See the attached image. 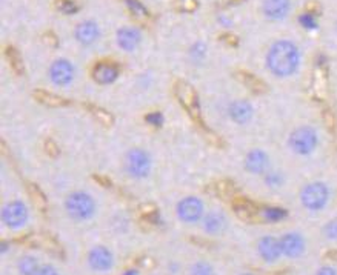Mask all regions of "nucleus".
I'll list each match as a JSON object with an SVG mask.
<instances>
[{
	"label": "nucleus",
	"mask_w": 337,
	"mask_h": 275,
	"mask_svg": "<svg viewBox=\"0 0 337 275\" xmlns=\"http://www.w3.org/2000/svg\"><path fill=\"white\" fill-rule=\"evenodd\" d=\"M253 114H254L253 106L245 100H237L234 103H231V106H229L231 119L236 123H240V125L248 123L253 119Z\"/></svg>",
	"instance_id": "14"
},
{
	"label": "nucleus",
	"mask_w": 337,
	"mask_h": 275,
	"mask_svg": "<svg viewBox=\"0 0 337 275\" xmlns=\"http://www.w3.org/2000/svg\"><path fill=\"white\" fill-rule=\"evenodd\" d=\"M323 232H325V235H327L330 240H337V220L330 222L327 226H325Z\"/></svg>",
	"instance_id": "32"
},
{
	"label": "nucleus",
	"mask_w": 337,
	"mask_h": 275,
	"mask_svg": "<svg viewBox=\"0 0 337 275\" xmlns=\"http://www.w3.org/2000/svg\"><path fill=\"white\" fill-rule=\"evenodd\" d=\"M3 223L8 227H20L28 220V209L22 201H11L2 211Z\"/></svg>",
	"instance_id": "6"
},
{
	"label": "nucleus",
	"mask_w": 337,
	"mask_h": 275,
	"mask_svg": "<svg viewBox=\"0 0 337 275\" xmlns=\"http://www.w3.org/2000/svg\"><path fill=\"white\" fill-rule=\"evenodd\" d=\"M283 255L288 258H299L305 252V240L297 232H288L281 238Z\"/></svg>",
	"instance_id": "10"
},
{
	"label": "nucleus",
	"mask_w": 337,
	"mask_h": 275,
	"mask_svg": "<svg viewBox=\"0 0 337 275\" xmlns=\"http://www.w3.org/2000/svg\"><path fill=\"white\" fill-rule=\"evenodd\" d=\"M37 275H59V274H57V271L53 266H43L39 269Z\"/></svg>",
	"instance_id": "37"
},
{
	"label": "nucleus",
	"mask_w": 337,
	"mask_h": 275,
	"mask_svg": "<svg viewBox=\"0 0 337 275\" xmlns=\"http://www.w3.org/2000/svg\"><path fill=\"white\" fill-rule=\"evenodd\" d=\"M174 93L180 100L182 105L190 111L193 117H199V99H197L196 91L187 82H177L174 86Z\"/></svg>",
	"instance_id": "7"
},
{
	"label": "nucleus",
	"mask_w": 337,
	"mask_h": 275,
	"mask_svg": "<svg viewBox=\"0 0 337 275\" xmlns=\"http://www.w3.org/2000/svg\"><path fill=\"white\" fill-rule=\"evenodd\" d=\"M191 275H213V268L205 261H199L193 266Z\"/></svg>",
	"instance_id": "27"
},
{
	"label": "nucleus",
	"mask_w": 337,
	"mask_h": 275,
	"mask_svg": "<svg viewBox=\"0 0 337 275\" xmlns=\"http://www.w3.org/2000/svg\"><path fill=\"white\" fill-rule=\"evenodd\" d=\"M300 201L308 211H320L330 201V189L325 183L312 181L302 189Z\"/></svg>",
	"instance_id": "2"
},
{
	"label": "nucleus",
	"mask_w": 337,
	"mask_h": 275,
	"mask_svg": "<svg viewBox=\"0 0 337 275\" xmlns=\"http://www.w3.org/2000/svg\"><path fill=\"white\" fill-rule=\"evenodd\" d=\"M317 275H337V271L331 266H323L319 269Z\"/></svg>",
	"instance_id": "38"
},
{
	"label": "nucleus",
	"mask_w": 337,
	"mask_h": 275,
	"mask_svg": "<svg viewBox=\"0 0 337 275\" xmlns=\"http://www.w3.org/2000/svg\"><path fill=\"white\" fill-rule=\"evenodd\" d=\"M92 75H94V78L99 83H111L117 77V68L105 63H99L94 68V71H92Z\"/></svg>",
	"instance_id": "19"
},
{
	"label": "nucleus",
	"mask_w": 337,
	"mask_h": 275,
	"mask_svg": "<svg viewBox=\"0 0 337 275\" xmlns=\"http://www.w3.org/2000/svg\"><path fill=\"white\" fill-rule=\"evenodd\" d=\"M43 39H45V42L48 43V45H53V47H56V45H57V39H56L54 34H46Z\"/></svg>",
	"instance_id": "39"
},
{
	"label": "nucleus",
	"mask_w": 337,
	"mask_h": 275,
	"mask_svg": "<svg viewBox=\"0 0 337 275\" xmlns=\"http://www.w3.org/2000/svg\"><path fill=\"white\" fill-rule=\"evenodd\" d=\"M117 40L123 50L133 51L137 47L139 40H140V36H139V32L133 28H123L117 34Z\"/></svg>",
	"instance_id": "18"
},
{
	"label": "nucleus",
	"mask_w": 337,
	"mask_h": 275,
	"mask_svg": "<svg viewBox=\"0 0 337 275\" xmlns=\"http://www.w3.org/2000/svg\"><path fill=\"white\" fill-rule=\"evenodd\" d=\"M242 77V80H243V83L245 85H248L250 88H253L254 91H262L263 89V83L260 82V80H257L255 78L254 75H251V74H240Z\"/></svg>",
	"instance_id": "28"
},
{
	"label": "nucleus",
	"mask_w": 337,
	"mask_h": 275,
	"mask_svg": "<svg viewBox=\"0 0 337 275\" xmlns=\"http://www.w3.org/2000/svg\"><path fill=\"white\" fill-rule=\"evenodd\" d=\"M146 122L154 125V126H159V125H162V122H164V117H162L160 114L154 112V114H149V116L146 117Z\"/></svg>",
	"instance_id": "35"
},
{
	"label": "nucleus",
	"mask_w": 337,
	"mask_h": 275,
	"mask_svg": "<svg viewBox=\"0 0 337 275\" xmlns=\"http://www.w3.org/2000/svg\"><path fill=\"white\" fill-rule=\"evenodd\" d=\"M39 269L40 268H39L37 260L34 257H29V255L23 257L19 263V271L22 275H37Z\"/></svg>",
	"instance_id": "21"
},
{
	"label": "nucleus",
	"mask_w": 337,
	"mask_h": 275,
	"mask_svg": "<svg viewBox=\"0 0 337 275\" xmlns=\"http://www.w3.org/2000/svg\"><path fill=\"white\" fill-rule=\"evenodd\" d=\"M57 6H59L63 11V13H66V14H74L76 11L79 9L77 5L74 2H71V0H59Z\"/></svg>",
	"instance_id": "30"
},
{
	"label": "nucleus",
	"mask_w": 337,
	"mask_h": 275,
	"mask_svg": "<svg viewBox=\"0 0 337 275\" xmlns=\"http://www.w3.org/2000/svg\"><path fill=\"white\" fill-rule=\"evenodd\" d=\"M125 275H137V274H136L134 271H128V272L125 274Z\"/></svg>",
	"instance_id": "40"
},
{
	"label": "nucleus",
	"mask_w": 337,
	"mask_h": 275,
	"mask_svg": "<svg viewBox=\"0 0 337 275\" xmlns=\"http://www.w3.org/2000/svg\"><path fill=\"white\" fill-rule=\"evenodd\" d=\"M245 166L251 174H265L270 166V158L263 151L253 150L245 158Z\"/></svg>",
	"instance_id": "13"
},
{
	"label": "nucleus",
	"mask_w": 337,
	"mask_h": 275,
	"mask_svg": "<svg viewBox=\"0 0 337 275\" xmlns=\"http://www.w3.org/2000/svg\"><path fill=\"white\" fill-rule=\"evenodd\" d=\"M43 148H45V151H46V154H48V155L56 157L57 154H59V148H57L56 142H54V140H51V139H46V140H45Z\"/></svg>",
	"instance_id": "33"
},
{
	"label": "nucleus",
	"mask_w": 337,
	"mask_h": 275,
	"mask_svg": "<svg viewBox=\"0 0 337 275\" xmlns=\"http://www.w3.org/2000/svg\"><path fill=\"white\" fill-rule=\"evenodd\" d=\"M91 111H92V116H94L103 126H111L114 123V119L108 111L102 109V108H91Z\"/></svg>",
	"instance_id": "23"
},
{
	"label": "nucleus",
	"mask_w": 337,
	"mask_h": 275,
	"mask_svg": "<svg viewBox=\"0 0 337 275\" xmlns=\"http://www.w3.org/2000/svg\"><path fill=\"white\" fill-rule=\"evenodd\" d=\"M66 211L76 220H88L94 215L96 203L85 192H74L66 200Z\"/></svg>",
	"instance_id": "3"
},
{
	"label": "nucleus",
	"mask_w": 337,
	"mask_h": 275,
	"mask_svg": "<svg viewBox=\"0 0 337 275\" xmlns=\"http://www.w3.org/2000/svg\"><path fill=\"white\" fill-rule=\"evenodd\" d=\"M265 181H266V185H268V186H271V188H277V186H281V185H282L283 178H282V175H281V174L273 173V174H268V175H266Z\"/></svg>",
	"instance_id": "31"
},
{
	"label": "nucleus",
	"mask_w": 337,
	"mask_h": 275,
	"mask_svg": "<svg viewBox=\"0 0 337 275\" xmlns=\"http://www.w3.org/2000/svg\"><path fill=\"white\" fill-rule=\"evenodd\" d=\"M126 169L133 177L143 178L151 171V158L142 150H133L126 155Z\"/></svg>",
	"instance_id": "5"
},
{
	"label": "nucleus",
	"mask_w": 337,
	"mask_h": 275,
	"mask_svg": "<svg viewBox=\"0 0 337 275\" xmlns=\"http://www.w3.org/2000/svg\"><path fill=\"white\" fill-rule=\"evenodd\" d=\"M262 215L268 222H279V220H282L283 217H286V211H283L281 208H265Z\"/></svg>",
	"instance_id": "24"
},
{
	"label": "nucleus",
	"mask_w": 337,
	"mask_h": 275,
	"mask_svg": "<svg viewBox=\"0 0 337 275\" xmlns=\"http://www.w3.org/2000/svg\"><path fill=\"white\" fill-rule=\"evenodd\" d=\"M220 194H228L232 191V185L229 181H219L217 183V188H216Z\"/></svg>",
	"instance_id": "36"
},
{
	"label": "nucleus",
	"mask_w": 337,
	"mask_h": 275,
	"mask_svg": "<svg viewBox=\"0 0 337 275\" xmlns=\"http://www.w3.org/2000/svg\"><path fill=\"white\" fill-rule=\"evenodd\" d=\"M266 62H268V68L274 75L288 77L296 73L300 62V54L296 45L291 42L279 40L271 47Z\"/></svg>",
	"instance_id": "1"
},
{
	"label": "nucleus",
	"mask_w": 337,
	"mask_h": 275,
	"mask_svg": "<svg viewBox=\"0 0 337 275\" xmlns=\"http://www.w3.org/2000/svg\"><path fill=\"white\" fill-rule=\"evenodd\" d=\"M88 261H89V266L94 271L103 272V271H108L112 268L114 258L107 248H94L89 252Z\"/></svg>",
	"instance_id": "12"
},
{
	"label": "nucleus",
	"mask_w": 337,
	"mask_h": 275,
	"mask_svg": "<svg viewBox=\"0 0 337 275\" xmlns=\"http://www.w3.org/2000/svg\"><path fill=\"white\" fill-rule=\"evenodd\" d=\"M257 249H259V255L266 263H274L283 255L281 238H276L273 235H265L259 242Z\"/></svg>",
	"instance_id": "9"
},
{
	"label": "nucleus",
	"mask_w": 337,
	"mask_h": 275,
	"mask_svg": "<svg viewBox=\"0 0 337 275\" xmlns=\"http://www.w3.org/2000/svg\"><path fill=\"white\" fill-rule=\"evenodd\" d=\"M289 0H265L263 3V13L270 19L281 20L283 19L289 11Z\"/></svg>",
	"instance_id": "15"
},
{
	"label": "nucleus",
	"mask_w": 337,
	"mask_h": 275,
	"mask_svg": "<svg viewBox=\"0 0 337 275\" xmlns=\"http://www.w3.org/2000/svg\"><path fill=\"white\" fill-rule=\"evenodd\" d=\"M300 24L304 25L305 28H308V29L316 28V20H314V16H312V14H304V16H300Z\"/></svg>",
	"instance_id": "34"
},
{
	"label": "nucleus",
	"mask_w": 337,
	"mask_h": 275,
	"mask_svg": "<svg viewBox=\"0 0 337 275\" xmlns=\"http://www.w3.org/2000/svg\"><path fill=\"white\" fill-rule=\"evenodd\" d=\"M319 137L317 132L309 126L297 128L289 137V146L299 155H309L317 148Z\"/></svg>",
	"instance_id": "4"
},
{
	"label": "nucleus",
	"mask_w": 337,
	"mask_h": 275,
	"mask_svg": "<svg viewBox=\"0 0 337 275\" xmlns=\"http://www.w3.org/2000/svg\"><path fill=\"white\" fill-rule=\"evenodd\" d=\"M28 192H29V197L32 199V201L36 203L39 208H45V204H46V200H45V196H43V192L36 186V185H28Z\"/></svg>",
	"instance_id": "25"
},
{
	"label": "nucleus",
	"mask_w": 337,
	"mask_h": 275,
	"mask_svg": "<svg viewBox=\"0 0 337 275\" xmlns=\"http://www.w3.org/2000/svg\"><path fill=\"white\" fill-rule=\"evenodd\" d=\"M6 60L11 66V70H13L14 73L17 74H22L23 71V65H22V59L19 52L14 50V48H6Z\"/></svg>",
	"instance_id": "22"
},
{
	"label": "nucleus",
	"mask_w": 337,
	"mask_h": 275,
	"mask_svg": "<svg viewBox=\"0 0 337 275\" xmlns=\"http://www.w3.org/2000/svg\"><path fill=\"white\" fill-rule=\"evenodd\" d=\"M176 8L179 11H183V13H193L197 8V0H177Z\"/></svg>",
	"instance_id": "29"
},
{
	"label": "nucleus",
	"mask_w": 337,
	"mask_h": 275,
	"mask_svg": "<svg viewBox=\"0 0 337 275\" xmlns=\"http://www.w3.org/2000/svg\"><path fill=\"white\" fill-rule=\"evenodd\" d=\"M226 226V219L222 212L213 211L210 212L203 220V227L208 234H220Z\"/></svg>",
	"instance_id": "16"
},
{
	"label": "nucleus",
	"mask_w": 337,
	"mask_h": 275,
	"mask_svg": "<svg viewBox=\"0 0 337 275\" xmlns=\"http://www.w3.org/2000/svg\"><path fill=\"white\" fill-rule=\"evenodd\" d=\"M97 36H99V28L94 22H84L76 29V37L85 45L92 43L97 39Z\"/></svg>",
	"instance_id": "17"
},
{
	"label": "nucleus",
	"mask_w": 337,
	"mask_h": 275,
	"mask_svg": "<svg viewBox=\"0 0 337 275\" xmlns=\"http://www.w3.org/2000/svg\"><path fill=\"white\" fill-rule=\"evenodd\" d=\"M51 80L59 86H65L73 80L74 75V68L68 60H57L53 63L50 70Z\"/></svg>",
	"instance_id": "11"
},
{
	"label": "nucleus",
	"mask_w": 337,
	"mask_h": 275,
	"mask_svg": "<svg viewBox=\"0 0 337 275\" xmlns=\"http://www.w3.org/2000/svg\"><path fill=\"white\" fill-rule=\"evenodd\" d=\"M126 3H128V8L131 9V13L134 14V17H139V19L148 17L146 9L142 6V3H139L137 0H126Z\"/></svg>",
	"instance_id": "26"
},
{
	"label": "nucleus",
	"mask_w": 337,
	"mask_h": 275,
	"mask_svg": "<svg viewBox=\"0 0 337 275\" xmlns=\"http://www.w3.org/2000/svg\"><path fill=\"white\" fill-rule=\"evenodd\" d=\"M34 97H36L40 103H43V105L46 106H53V108H59V106H65L68 100L56 96V94H51V93H46V91L43 89H37L36 93H34Z\"/></svg>",
	"instance_id": "20"
},
{
	"label": "nucleus",
	"mask_w": 337,
	"mask_h": 275,
	"mask_svg": "<svg viewBox=\"0 0 337 275\" xmlns=\"http://www.w3.org/2000/svg\"><path fill=\"white\" fill-rule=\"evenodd\" d=\"M177 214L185 223H196L200 220L203 214V204L194 197L183 199L177 206Z\"/></svg>",
	"instance_id": "8"
},
{
	"label": "nucleus",
	"mask_w": 337,
	"mask_h": 275,
	"mask_svg": "<svg viewBox=\"0 0 337 275\" xmlns=\"http://www.w3.org/2000/svg\"><path fill=\"white\" fill-rule=\"evenodd\" d=\"M242 275H253V274H242Z\"/></svg>",
	"instance_id": "41"
}]
</instances>
